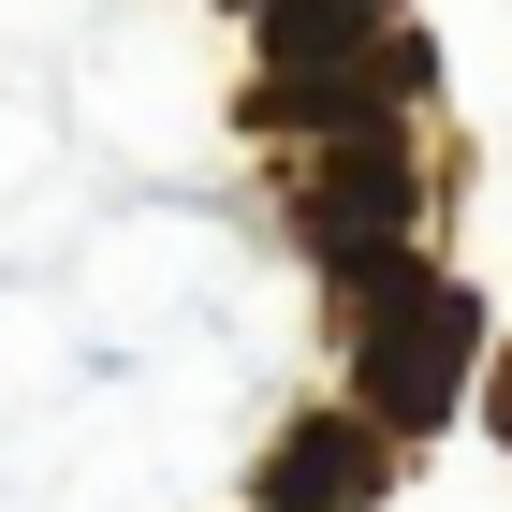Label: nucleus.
I'll return each mask as SVG.
<instances>
[{"mask_svg":"<svg viewBox=\"0 0 512 512\" xmlns=\"http://www.w3.org/2000/svg\"><path fill=\"white\" fill-rule=\"evenodd\" d=\"M352 293H366V322H352V381H366V425H439L454 410V381H469V352H483V308L454 293V278H425V264H352Z\"/></svg>","mask_w":512,"mask_h":512,"instance_id":"obj_1","label":"nucleus"},{"mask_svg":"<svg viewBox=\"0 0 512 512\" xmlns=\"http://www.w3.org/2000/svg\"><path fill=\"white\" fill-rule=\"evenodd\" d=\"M410 205H425V191H410V147H395L381 118H352L337 147H322V176H308V205H293V220H308L322 264L352 278V264H381V249L410 235Z\"/></svg>","mask_w":512,"mask_h":512,"instance_id":"obj_2","label":"nucleus"},{"mask_svg":"<svg viewBox=\"0 0 512 512\" xmlns=\"http://www.w3.org/2000/svg\"><path fill=\"white\" fill-rule=\"evenodd\" d=\"M381 498V425L366 410H322L264 454V512H366Z\"/></svg>","mask_w":512,"mask_h":512,"instance_id":"obj_3","label":"nucleus"},{"mask_svg":"<svg viewBox=\"0 0 512 512\" xmlns=\"http://www.w3.org/2000/svg\"><path fill=\"white\" fill-rule=\"evenodd\" d=\"M381 15H395V0H264V88H308V74H352Z\"/></svg>","mask_w":512,"mask_h":512,"instance_id":"obj_4","label":"nucleus"},{"mask_svg":"<svg viewBox=\"0 0 512 512\" xmlns=\"http://www.w3.org/2000/svg\"><path fill=\"white\" fill-rule=\"evenodd\" d=\"M483 410H498V439H512V352H498V395H483Z\"/></svg>","mask_w":512,"mask_h":512,"instance_id":"obj_5","label":"nucleus"},{"mask_svg":"<svg viewBox=\"0 0 512 512\" xmlns=\"http://www.w3.org/2000/svg\"><path fill=\"white\" fill-rule=\"evenodd\" d=\"M249 15H264V0H249Z\"/></svg>","mask_w":512,"mask_h":512,"instance_id":"obj_6","label":"nucleus"}]
</instances>
